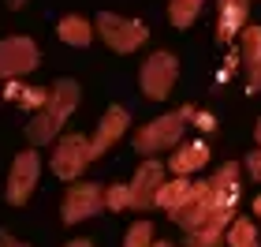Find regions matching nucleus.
<instances>
[{"mask_svg":"<svg viewBox=\"0 0 261 247\" xmlns=\"http://www.w3.org/2000/svg\"><path fill=\"white\" fill-rule=\"evenodd\" d=\"M75 105H79V82H75V79L53 82L49 105H45V109H38V113H34V120L27 124V139H30L34 146L53 143V139L64 131V124H67V116L75 113Z\"/></svg>","mask_w":261,"mask_h":247,"instance_id":"nucleus-1","label":"nucleus"},{"mask_svg":"<svg viewBox=\"0 0 261 247\" xmlns=\"http://www.w3.org/2000/svg\"><path fill=\"white\" fill-rule=\"evenodd\" d=\"M187 116L175 109V113H164L157 116V120H149V124H142L138 131H135V150L142 158H153L157 150H175L183 143V131H187Z\"/></svg>","mask_w":261,"mask_h":247,"instance_id":"nucleus-2","label":"nucleus"},{"mask_svg":"<svg viewBox=\"0 0 261 247\" xmlns=\"http://www.w3.org/2000/svg\"><path fill=\"white\" fill-rule=\"evenodd\" d=\"M93 27H97L101 41L109 45L112 53H135L149 38V30H146L142 19H123V15H112V11H101Z\"/></svg>","mask_w":261,"mask_h":247,"instance_id":"nucleus-3","label":"nucleus"},{"mask_svg":"<svg viewBox=\"0 0 261 247\" xmlns=\"http://www.w3.org/2000/svg\"><path fill=\"white\" fill-rule=\"evenodd\" d=\"M175 79H179V60H175L172 53H153L138 72V86L149 101H164L172 94Z\"/></svg>","mask_w":261,"mask_h":247,"instance_id":"nucleus-4","label":"nucleus"},{"mask_svg":"<svg viewBox=\"0 0 261 247\" xmlns=\"http://www.w3.org/2000/svg\"><path fill=\"white\" fill-rule=\"evenodd\" d=\"M38 64H41V49L30 38L11 34V38L0 41V75L4 79H22V75H30Z\"/></svg>","mask_w":261,"mask_h":247,"instance_id":"nucleus-5","label":"nucleus"},{"mask_svg":"<svg viewBox=\"0 0 261 247\" xmlns=\"http://www.w3.org/2000/svg\"><path fill=\"white\" fill-rule=\"evenodd\" d=\"M97 210H105V187L90 184V180H75L67 187V195H64L60 217H64V225H79V221L93 217Z\"/></svg>","mask_w":261,"mask_h":247,"instance_id":"nucleus-6","label":"nucleus"},{"mask_svg":"<svg viewBox=\"0 0 261 247\" xmlns=\"http://www.w3.org/2000/svg\"><path fill=\"white\" fill-rule=\"evenodd\" d=\"M90 161H93V154H90V139L86 135H64L60 143H56V150H53V172L60 176V180H71V184L86 172Z\"/></svg>","mask_w":261,"mask_h":247,"instance_id":"nucleus-7","label":"nucleus"},{"mask_svg":"<svg viewBox=\"0 0 261 247\" xmlns=\"http://www.w3.org/2000/svg\"><path fill=\"white\" fill-rule=\"evenodd\" d=\"M38 176H41V158L38 150H22L11 165V176H8V187H4V198L11 206H22L30 198V191L38 187Z\"/></svg>","mask_w":261,"mask_h":247,"instance_id":"nucleus-8","label":"nucleus"},{"mask_svg":"<svg viewBox=\"0 0 261 247\" xmlns=\"http://www.w3.org/2000/svg\"><path fill=\"white\" fill-rule=\"evenodd\" d=\"M161 184H164V165L157 158H146L138 165L135 180H130V198H135L130 210H153V198H157Z\"/></svg>","mask_w":261,"mask_h":247,"instance_id":"nucleus-9","label":"nucleus"},{"mask_svg":"<svg viewBox=\"0 0 261 247\" xmlns=\"http://www.w3.org/2000/svg\"><path fill=\"white\" fill-rule=\"evenodd\" d=\"M127 124H130V116H127L123 105H109V113H105L101 124H97V135L90 139V154H93V161L105 158V154H109V150L127 135Z\"/></svg>","mask_w":261,"mask_h":247,"instance_id":"nucleus-10","label":"nucleus"},{"mask_svg":"<svg viewBox=\"0 0 261 247\" xmlns=\"http://www.w3.org/2000/svg\"><path fill=\"white\" fill-rule=\"evenodd\" d=\"M250 0H217V45L235 41V34H243L250 23Z\"/></svg>","mask_w":261,"mask_h":247,"instance_id":"nucleus-11","label":"nucleus"},{"mask_svg":"<svg viewBox=\"0 0 261 247\" xmlns=\"http://www.w3.org/2000/svg\"><path fill=\"white\" fill-rule=\"evenodd\" d=\"M243 64H246V94H261V27L243 30Z\"/></svg>","mask_w":261,"mask_h":247,"instance_id":"nucleus-12","label":"nucleus"},{"mask_svg":"<svg viewBox=\"0 0 261 247\" xmlns=\"http://www.w3.org/2000/svg\"><path fill=\"white\" fill-rule=\"evenodd\" d=\"M205 165H209V146L201 143V139H198V143H187V146L179 143V146H175V154L168 158V169L175 176H191L198 169H205Z\"/></svg>","mask_w":261,"mask_h":247,"instance_id":"nucleus-13","label":"nucleus"},{"mask_svg":"<svg viewBox=\"0 0 261 247\" xmlns=\"http://www.w3.org/2000/svg\"><path fill=\"white\" fill-rule=\"evenodd\" d=\"M56 34H60V41H64V45L86 49V45L93 41V34H97V27H93L90 19H82V15H64L60 23H56Z\"/></svg>","mask_w":261,"mask_h":247,"instance_id":"nucleus-14","label":"nucleus"},{"mask_svg":"<svg viewBox=\"0 0 261 247\" xmlns=\"http://www.w3.org/2000/svg\"><path fill=\"white\" fill-rule=\"evenodd\" d=\"M191 191H194V180H187V176H175V180H164L161 184V191H157V198H153V206L157 210H179L187 198H191Z\"/></svg>","mask_w":261,"mask_h":247,"instance_id":"nucleus-15","label":"nucleus"},{"mask_svg":"<svg viewBox=\"0 0 261 247\" xmlns=\"http://www.w3.org/2000/svg\"><path fill=\"white\" fill-rule=\"evenodd\" d=\"M201 8H205V0H168V19L175 30H187L191 23L201 15Z\"/></svg>","mask_w":261,"mask_h":247,"instance_id":"nucleus-16","label":"nucleus"},{"mask_svg":"<svg viewBox=\"0 0 261 247\" xmlns=\"http://www.w3.org/2000/svg\"><path fill=\"white\" fill-rule=\"evenodd\" d=\"M228 247H261L257 243V229L250 217H235L228 229Z\"/></svg>","mask_w":261,"mask_h":247,"instance_id":"nucleus-17","label":"nucleus"},{"mask_svg":"<svg viewBox=\"0 0 261 247\" xmlns=\"http://www.w3.org/2000/svg\"><path fill=\"white\" fill-rule=\"evenodd\" d=\"M130 184H112L105 187V210H112V214H120V210H130Z\"/></svg>","mask_w":261,"mask_h":247,"instance_id":"nucleus-18","label":"nucleus"},{"mask_svg":"<svg viewBox=\"0 0 261 247\" xmlns=\"http://www.w3.org/2000/svg\"><path fill=\"white\" fill-rule=\"evenodd\" d=\"M157 240H153V225L149 221H135V225L127 229V236H123V247H153Z\"/></svg>","mask_w":261,"mask_h":247,"instance_id":"nucleus-19","label":"nucleus"},{"mask_svg":"<svg viewBox=\"0 0 261 247\" xmlns=\"http://www.w3.org/2000/svg\"><path fill=\"white\" fill-rule=\"evenodd\" d=\"M27 113H38L49 105V90H38V86H19V98H15Z\"/></svg>","mask_w":261,"mask_h":247,"instance_id":"nucleus-20","label":"nucleus"},{"mask_svg":"<svg viewBox=\"0 0 261 247\" xmlns=\"http://www.w3.org/2000/svg\"><path fill=\"white\" fill-rule=\"evenodd\" d=\"M194 127H198V131H213V127H217V116H213V113H194Z\"/></svg>","mask_w":261,"mask_h":247,"instance_id":"nucleus-21","label":"nucleus"},{"mask_svg":"<svg viewBox=\"0 0 261 247\" xmlns=\"http://www.w3.org/2000/svg\"><path fill=\"white\" fill-rule=\"evenodd\" d=\"M246 172H250L254 180H261V150H254V154L246 158Z\"/></svg>","mask_w":261,"mask_h":247,"instance_id":"nucleus-22","label":"nucleus"},{"mask_svg":"<svg viewBox=\"0 0 261 247\" xmlns=\"http://www.w3.org/2000/svg\"><path fill=\"white\" fill-rule=\"evenodd\" d=\"M0 247H27V243H19L15 236H8V232H0Z\"/></svg>","mask_w":261,"mask_h":247,"instance_id":"nucleus-23","label":"nucleus"},{"mask_svg":"<svg viewBox=\"0 0 261 247\" xmlns=\"http://www.w3.org/2000/svg\"><path fill=\"white\" fill-rule=\"evenodd\" d=\"M64 247H93V240H67Z\"/></svg>","mask_w":261,"mask_h":247,"instance_id":"nucleus-24","label":"nucleus"},{"mask_svg":"<svg viewBox=\"0 0 261 247\" xmlns=\"http://www.w3.org/2000/svg\"><path fill=\"white\" fill-rule=\"evenodd\" d=\"M254 217H257V221H261V195H257V198H254Z\"/></svg>","mask_w":261,"mask_h":247,"instance_id":"nucleus-25","label":"nucleus"},{"mask_svg":"<svg viewBox=\"0 0 261 247\" xmlns=\"http://www.w3.org/2000/svg\"><path fill=\"white\" fill-rule=\"evenodd\" d=\"M22 4H27V0H8V8H11V11H19Z\"/></svg>","mask_w":261,"mask_h":247,"instance_id":"nucleus-26","label":"nucleus"},{"mask_svg":"<svg viewBox=\"0 0 261 247\" xmlns=\"http://www.w3.org/2000/svg\"><path fill=\"white\" fill-rule=\"evenodd\" d=\"M254 143L261 146V120H257V127H254Z\"/></svg>","mask_w":261,"mask_h":247,"instance_id":"nucleus-27","label":"nucleus"},{"mask_svg":"<svg viewBox=\"0 0 261 247\" xmlns=\"http://www.w3.org/2000/svg\"><path fill=\"white\" fill-rule=\"evenodd\" d=\"M153 247H172V243H168V240H157V243H153Z\"/></svg>","mask_w":261,"mask_h":247,"instance_id":"nucleus-28","label":"nucleus"},{"mask_svg":"<svg viewBox=\"0 0 261 247\" xmlns=\"http://www.w3.org/2000/svg\"><path fill=\"white\" fill-rule=\"evenodd\" d=\"M0 98H4V75H0Z\"/></svg>","mask_w":261,"mask_h":247,"instance_id":"nucleus-29","label":"nucleus"}]
</instances>
